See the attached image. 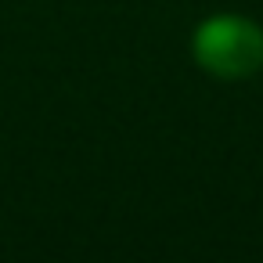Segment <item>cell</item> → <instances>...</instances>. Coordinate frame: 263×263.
Segmentation results:
<instances>
[{"instance_id": "6da1fadb", "label": "cell", "mask_w": 263, "mask_h": 263, "mask_svg": "<svg viewBox=\"0 0 263 263\" xmlns=\"http://www.w3.org/2000/svg\"><path fill=\"white\" fill-rule=\"evenodd\" d=\"M195 58L205 72L220 80H241L252 76L263 65V33L238 15L209 18L195 33Z\"/></svg>"}]
</instances>
